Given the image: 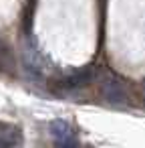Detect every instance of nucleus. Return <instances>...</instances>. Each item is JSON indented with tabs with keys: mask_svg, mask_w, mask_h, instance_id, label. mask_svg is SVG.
Wrapping results in <instances>:
<instances>
[{
	"mask_svg": "<svg viewBox=\"0 0 145 148\" xmlns=\"http://www.w3.org/2000/svg\"><path fill=\"white\" fill-rule=\"evenodd\" d=\"M143 95H145V83H143Z\"/></svg>",
	"mask_w": 145,
	"mask_h": 148,
	"instance_id": "nucleus-5",
	"label": "nucleus"
},
{
	"mask_svg": "<svg viewBox=\"0 0 145 148\" xmlns=\"http://www.w3.org/2000/svg\"><path fill=\"white\" fill-rule=\"evenodd\" d=\"M95 77H97V67L89 65V67H83V69H79V71L69 73L67 77H63L61 85L67 87V89H83V87H87L89 83H93Z\"/></svg>",
	"mask_w": 145,
	"mask_h": 148,
	"instance_id": "nucleus-2",
	"label": "nucleus"
},
{
	"mask_svg": "<svg viewBox=\"0 0 145 148\" xmlns=\"http://www.w3.org/2000/svg\"><path fill=\"white\" fill-rule=\"evenodd\" d=\"M22 142L20 130L8 124H0V146H16Z\"/></svg>",
	"mask_w": 145,
	"mask_h": 148,
	"instance_id": "nucleus-4",
	"label": "nucleus"
},
{
	"mask_svg": "<svg viewBox=\"0 0 145 148\" xmlns=\"http://www.w3.org/2000/svg\"><path fill=\"white\" fill-rule=\"evenodd\" d=\"M49 132H51V136H53V140H55L57 144H63V146L79 144V138H77L75 130H73L67 122H63V120H55V122H51Z\"/></svg>",
	"mask_w": 145,
	"mask_h": 148,
	"instance_id": "nucleus-3",
	"label": "nucleus"
},
{
	"mask_svg": "<svg viewBox=\"0 0 145 148\" xmlns=\"http://www.w3.org/2000/svg\"><path fill=\"white\" fill-rule=\"evenodd\" d=\"M99 91H101V97L107 101V103H113V106H123L129 101V91L125 87V81L115 75V73H107L103 79H101V85H99Z\"/></svg>",
	"mask_w": 145,
	"mask_h": 148,
	"instance_id": "nucleus-1",
	"label": "nucleus"
}]
</instances>
